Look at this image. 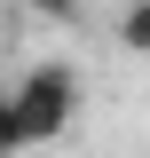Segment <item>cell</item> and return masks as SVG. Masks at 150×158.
Here are the masks:
<instances>
[{
	"label": "cell",
	"instance_id": "1",
	"mask_svg": "<svg viewBox=\"0 0 150 158\" xmlns=\"http://www.w3.org/2000/svg\"><path fill=\"white\" fill-rule=\"evenodd\" d=\"M8 103H16V118H24V142H63L79 127V111H87V79L71 71V63H56V56H40V63H24L16 71V87H8Z\"/></svg>",
	"mask_w": 150,
	"mask_h": 158
},
{
	"label": "cell",
	"instance_id": "2",
	"mask_svg": "<svg viewBox=\"0 0 150 158\" xmlns=\"http://www.w3.org/2000/svg\"><path fill=\"white\" fill-rule=\"evenodd\" d=\"M119 48L127 56H150V0H127L119 8Z\"/></svg>",
	"mask_w": 150,
	"mask_h": 158
},
{
	"label": "cell",
	"instance_id": "3",
	"mask_svg": "<svg viewBox=\"0 0 150 158\" xmlns=\"http://www.w3.org/2000/svg\"><path fill=\"white\" fill-rule=\"evenodd\" d=\"M16 150H32V142H24V118L8 103V87H0V158H16Z\"/></svg>",
	"mask_w": 150,
	"mask_h": 158
},
{
	"label": "cell",
	"instance_id": "4",
	"mask_svg": "<svg viewBox=\"0 0 150 158\" xmlns=\"http://www.w3.org/2000/svg\"><path fill=\"white\" fill-rule=\"evenodd\" d=\"M24 8H32L40 24H79V8H87V0H24Z\"/></svg>",
	"mask_w": 150,
	"mask_h": 158
},
{
	"label": "cell",
	"instance_id": "5",
	"mask_svg": "<svg viewBox=\"0 0 150 158\" xmlns=\"http://www.w3.org/2000/svg\"><path fill=\"white\" fill-rule=\"evenodd\" d=\"M142 158H150V150H142Z\"/></svg>",
	"mask_w": 150,
	"mask_h": 158
}]
</instances>
